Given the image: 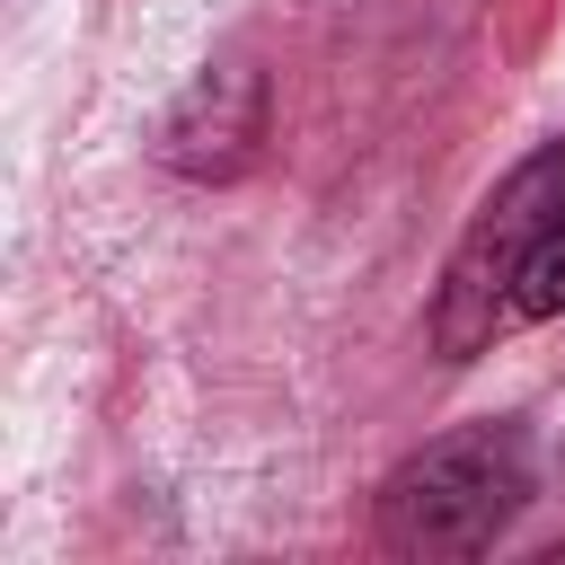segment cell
Instances as JSON below:
<instances>
[{
  "instance_id": "3957f363",
  "label": "cell",
  "mask_w": 565,
  "mask_h": 565,
  "mask_svg": "<svg viewBox=\"0 0 565 565\" xmlns=\"http://www.w3.org/2000/svg\"><path fill=\"white\" fill-rule=\"evenodd\" d=\"M159 168L194 177V185H230L256 168L265 150V71L256 62H212L177 88V106L159 115Z\"/></svg>"
},
{
  "instance_id": "6da1fadb",
  "label": "cell",
  "mask_w": 565,
  "mask_h": 565,
  "mask_svg": "<svg viewBox=\"0 0 565 565\" xmlns=\"http://www.w3.org/2000/svg\"><path fill=\"white\" fill-rule=\"evenodd\" d=\"M530 512V441L521 424H459L424 441L415 459L388 468L371 530L388 556L441 565V556H486L512 521Z\"/></svg>"
},
{
  "instance_id": "7a4b0ae2",
  "label": "cell",
  "mask_w": 565,
  "mask_h": 565,
  "mask_svg": "<svg viewBox=\"0 0 565 565\" xmlns=\"http://www.w3.org/2000/svg\"><path fill=\"white\" fill-rule=\"evenodd\" d=\"M565 203V141L530 150L486 203L477 221L459 230L450 265H441V291H433V353L441 362H477L503 327H512V274H521V247L539 238V221Z\"/></svg>"
},
{
  "instance_id": "277c9868",
  "label": "cell",
  "mask_w": 565,
  "mask_h": 565,
  "mask_svg": "<svg viewBox=\"0 0 565 565\" xmlns=\"http://www.w3.org/2000/svg\"><path fill=\"white\" fill-rule=\"evenodd\" d=\"M539 318H565V203L539 221V238L521 247V274H512V327H539Z\"/></svg>"
}]
</instances>
